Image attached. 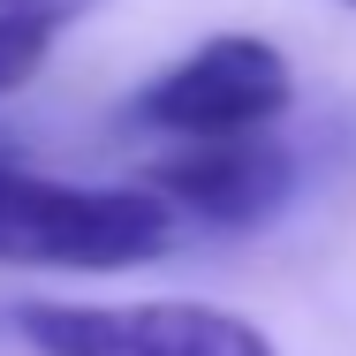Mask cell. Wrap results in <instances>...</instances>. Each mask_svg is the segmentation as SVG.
I'll list each match as a JSON object with an SVG mask.
<instances>
[{"label":"cell","mask_w":356,"mask_h":356,"mask_svg":"<svg viewBox=\"0 0 356 356\" xmlns=\"http://www.w3.org/2000/svg\"><path fill=\"white\" fill-rule=\"evenodd\" d=\"M341 8H356V0H341Z\"/></svg>","instance_id":"cell-7"},{"label":"cell","mask_w":356,"mask_h":356,"mask_svg":"<svg viewBox=\"0 0 356 356\" xmlns=\"http://www.w3.org/2000/svg\"><path fill=\"white\" fill-rule=\"evenodd\" d=\"M296 99V69L273 38L258 31H220L205 46H190L182 61L144 83L129 99V122L152 137L182 144V137H250V129H273Z\"/></svg>","instance_id":"cell-3"},{"label":"cell","mask_w":356,"mask_h":356,"mask_svg":"<svg viewBox=\"0 0 356 356\" xmlns=\"http://www.w3.org/2000/svg\"><path fill=\"white\" fill-rule=\"evenodd\" d=\"M91 8H106V0H0V15H15V23H31V31H46V38H61Z\"/></svg>","instance_id":"cell-6"},{"label":"cell","mask_w":356,"mask_h":356,"mask_svg":"<svg viewBox=\"0 0 356 356\" xmlns=\"http://www.w3.org/2000/svg\"><path fill=\"white\" fill-rule=\"evenodd\" d=\"M175 243V205L152 190L61 182L0 152V266L46 273H122Z\"/></svg>","instance_id":"cell-1"},{"label":"cell","mask_w":356,"mask_h":356,"mask_svg":"<svg viewBox=\"0 0 356 356\" xmlns=\"http://www.w3.org/2000/svg\"><path fill=\"white\" fill-rule=\"evenodd\" d=\"M46 54H54V38H46V31H31V23H15V15H0V99H15L31 76L46 69Z\"/></svg>","instance_id":"cell-5"},{"label":"cell","mask_w":356,"mask_h":356,"mask_svg":"<svg viewBox=\"0 0 356 356\" xmlns=\"http://www.w3.org/2000/svg\"><path fill=\"white\" fill-rule=\"evenodd\" d=\"M144 190L167 197L175 220L197 227H266L296 190V159L288 144H273L266 129L250 137H182L144 167Z\"/></svg>","instance_id":"cell-4"},{"label":"cell","mask_w":356,"mask_h":356,"mask_svg":"<svg viewBox=\"0 0 356 356\" xmlns=\"http://www.w3.org/2000/svg\"><path fill=\"white\" fill-rule=\"evenodd\" d=\"M8 326L38 356H281L258 318L197 296H137V303L23 296Z\"/></svg>","instance_id":"cell-2"}]
</instances>
